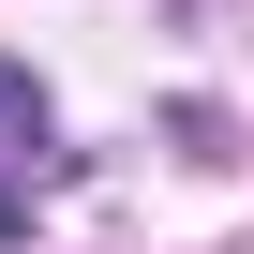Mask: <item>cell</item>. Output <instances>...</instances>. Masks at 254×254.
I'll list each match as a JSON object with an SVG mask.
<instances>
[{
	"instance_id": "6da1fadb",
	"label": "cell",
	"mask_w": 254,
	"mask_h": 254,
	"mask_svg": "<svg viewBox=\"0 0 254 254\" xmlns=\"http://www.w3.org/2000/svg\"><path fill=\"white\" fill-rule=\"evenodd\" d=\"M30 194H45V90L0 60V224H30Z\"/></svg>"
}]
</instances>
